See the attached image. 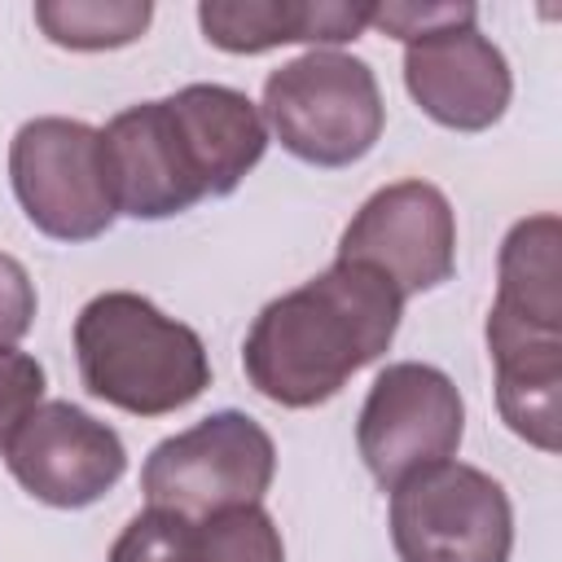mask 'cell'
<instances>
[{
	"mask_svg": "<svg viewBox=\"0 0 562 562\" xmlns=\"http://www.w3.org/2000/svg\"><path fill=\"white\" fill-rule=\"evenodd\" d=\"M259 105L224 83H189L140 101L101 127L105 184L119 215L171 220L202 198H228L263 158Z\"/></svg>",
	"mask_w": 562,
	"mask_h": 562,
	"instance_id": "obj_1",
	"label": "cell"
},
{
	"mask_svg": "<svg viewBox=\"0 0 562 562\" xmlns=\"http://www.w3.org/2000/svg\"><path fill=\"white\" fill-rule=\"evenodd\" d=\"M400 312L404 299L386 277L334 259L255 316L241 347L246 378L281 408H316L391 347Z\"/></svg>",
	"mask_w": 562,
	"mask_h": 562,
	"instance_id": "obj_2",
	"label": "cell"
},
{
	"mask_svg": "<svg viewBox=\"0 0 562 562\" xmlns=\"http://www.w3.org/2000/svg\"><path fill=\"white\" fill-rule=\"evenodd\" d=\"M562 224L553 211L518 220L501 241V281L487 312L496 404L505 426L540 452H558L562 426Z\"/></svg>",
	"mask_w": 562,
	"mask_h": 562,
	"instance_id": "obj_3",
	"label": "cell"
},
{
	"mask_svg": "<svg viewBox=\"0 0 562 562\" xmlns=\"http://www.w3.org/2000/svg\"><path fill=\"white\" fill-rule=\"evenodd\" d=\"M75 360L88 395L132 417H167L211 386L198 329L136 290H105L83 303L75 316Z\"/></svg>",
	"mask_w": 562,
	"mask_h": 562,
	"instance_id": "obj_4",
	"label": "cell"
},
{
	"mask_svg": "<svg viewBox=\"0 0 562 562\" xmlns=\"http://www.w3.org/2000/svg\"><path fill=\"white\" fill-rule=\"evenodd\" d=\"M263 127L307 167L360 162L386 123L378 75L364 57L312 48L263 79Z\"/></svg>",
	"mask_w": 562,
	"mask_h": 562,
	"instance_id": "obj_5",
	"label": "cell"
},
{
	"mask_svg": "<svg viewBox=\"0 0 562 562\" xmlns=\"http://www.w3.org/2000/svg\"><path fill=\"white\" fill-rule=\"evenodd\" d=\"M272 474H277L272 435L255 417L237 408H220L149 452L140 470V492L149 509H167L189 522H202L237 505H259L263 492L272 487Z\"/></svg>",
	"mask_w": 562,
	"mask_h": 562,
	"instance_id": "obj_6",
	"label": "cell"
},
{
	"mask_svg": "<svg viewBox=\"0 0 562 562\" xmlns=\"http://www.w3.org/2000/svg\"><path fill=\"white\" fill-rule=\"evenodd\" d=\"M391 544L400 562H509V496L479 465H422L391 487Z\"/></svg>",
	"mask_w": 562,
	"mask_h": 562,
	"instance_id": "obj_7",
	"label": "cell"
},
{
	"mask_svg": "<svg viewBox=\"0 0 562 562\" xmlns=\"http://www.w3.org/2000/svg\"><path fill=\"white\" fill-rule=\"evenodd\" d=\"M9 180L26 220L53 241H92L114 224V198L101 162V132L44 114L18 127L9 145Z\"/></svg>",
	"mask_w": 562,
	"mask_h": 562,
	"instance_id": "obj_8",
	"label": "cell"
},
{
	"mask_svg": "<svg viewBox=\"0 0 562 562\" xmlns=\"http://www.w3.org/2000/svg\"><path fill=\"white\" fill-rule=\"evenodd\" d=\"M465 404L457 382L422 360L386 364L356 417V448L378 487H395L404 474L448 461L461 448Z\"/></svg>",
	"mask_w": 562,
	"mask_h": 562,
	"instance_id": "obj_9",
	"label": "cell"
},
{
	"mask_svg": "<svg viewBox=\"0 0 562 562\" xmlns=\"http://www.w3.org/2000/svg\"><path fill=\"white\" fill-rule=\"evenodd\" d=\"M338 259L364 263L395 285L400 299L435 290L457 268V215L430 180L382 184L342 228Z\"/></svg>",
	"mask_w": 562,
	"mask_h": 562,
	"instance_id": "obj_10",
	"label": "cell"
},
{
	"mask_svg": "<svg viewBox=\"0 0 562 562\" xmlns=\"http://www.w3.org/2000/svg\"><path fill=\"white\" fill-rule=\"evenodd\" d=\"M4 461L26 496L53 509H83L123 479L127 448L79 404L48 400L22 422V430L4 448Z\"/></svg>",
	"mask_w": 562,
	"mask_h": 562,
	"instance_id": "obj_11",
	"label": "cell"
},
{
	"mask_svg": "<svg viewBox=\"0 0 562 562\" xmlns=\"http://www.w3.org/2000/svg\"><path fill=\"white\" fill-rule=\"evenodd\" d=\"M404 88L426 119L452 132H487L514 97L505 53L474 26H439L404 44Z\"/></svg>",
	"mask_w": 562,
	"mask_h": 562,
	"instance_id": "obj_12",
	"label": "cell"
},
{
	"mask_svg": "<svg viewBox=\"0 0 562 562\" xmlns=\"http://www.w3.org/2000/svg\"><path fill=\"white\" fill-rule=\"evenodd\" d=\"M373 4L338 0H202V35L224 53H268L281 44H347L369 26Z\"/></svg>",
	"mask_w": 562,
	"mask_h": 562,
	"instance_id": "obj_13",
	"label": "cell"
},
{
	"mask_svg": "<svg viewBox=\"0 0 562 562\" xmlns=\"http://www.w3.org/2000/svg\"><path fill=\"white\" fill-rule=\"evenodd\" d=\"M154 18L149 0H40L35 22L57 48L101 53L145 35Z\"/></svg>",
	"mask_w": 562,
	"mask_h": 562,
	"instance_id": "obj_14",
	"label": "cell"
},
{
	"mask_svg": "<svg viewBox=\"0 0 562 562\" xmlns=\"http://www.w3.org/2000/svg\"><path fill=\"white\" fill-rule=\"evenodd\" d=\"M202 562H285L281 531L263 505H237L198 522Z\"/></svg>",
	"mask_w": 562,
	"mask_h": 562,
	"instance_id": "obj_15",
	"label": "cell"
},
{
	"mask_svg": "<svg viewBox=\"0 0 562 562\" xmlns=\"http://www.w3.org/2000/svg\"><path fill=\"white\" fill-rule=\"evenodd\" d=\"M110 562H202L198 522L167 509H145L119 531Z\"/></svg>",
	"mask_w": 562,
	"mask_h": 562,
	"instance_id": "obj_16",
	"label": "cell"
},
{
	"mask_svg": "<svg viewBox=\"0 0 562 562\" xmlns=\"http://www.w3.org/2000/svg\"><path fill=\"white\" fill-rule=\"evenodd\" d=\"M44 404V369L35 356L0 347V452L13 443L22 422Z\"/></svg>",
	"mask_w": 562,
	"mask_h": 562,
	"instance_id": "obj_17",
	"label": "cell"
},
{
	"mask_svg": "<svg viewBox=\"0 0 562 562\" xmlns=\"http://www.w3.org/2000/svg\"><path fill=\"white\" fill-rule=\"evenodd\" d=\"M461 22H479V9L474 4H373V13H369V26L395 35L404 44L426 31L461 26Z\"/></svg>",
	"mask_w": 562,
	"mask_h": 562,
	"instance_id": "obj_18",
	"label": "cell"
},
{
	"mask_svg": "<svg viewBox=\"0 0 562 562\" xmlns=\"http://www.w3.org/2000/svg\"><path fill=\"white\" fill-rule=\"evenodd\" d=\"M31 321H35V281L13 255L0 250V347L26 338Z\"/></svg>",
	"mask_w": 562,
	"mask_h": 562,
	"instance_id": "obj_19",
	"label": "cell"
}]
</instances>
